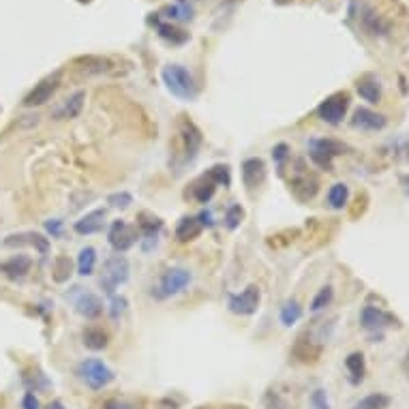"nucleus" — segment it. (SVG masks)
<instances>
[{
	"mask_svg": "<svg viewBox=\"0 0 409 409\" xmlns=\"http://www.w3.org/2000/svg\"><path fill=\"white\" fill-rule=\"evenodd\" d=\"M392 403V399L384 392H371L366 396H362L352 409H388Z\"/></svg>",
	"mask_w": 409,
	"mask_h": 409,
	"instance_id": "c85d7f7f",
	"label": "nucleus"
},
{
	"mask_svg": "<svg viewBox=\"0 0 409 409\" xmlns=\"http://www.w3.org/2000/svg\"><path fill=\"white\" fill-rule=\"evenodd\" d=\"M214 193H216V182H214L208 174H204V176L193 184V198H195L200 204H208V202L214 198Z\"/></svg>",
	"mask_w": 409,
	"mask_h": 409,
	"instance_id": "bb28decb",
	"label": "nucleus"
},
{
	"mask_svg": "<svg viewBox=\"0 0 409 409\" xmlns=\"http://www.w3.org/2000/svg\"><path fill=\"white\" fill-rule=\"evenodd\" d=\"M318 188H320L318 176L304 165L302 159H298L294 163V170H292V176H290V191H292V195L298 202H308V200L315 198Z\"/></svg>",
	"mask_w": 409,
	"mask_h": 409,
	"instance_id": "39448f33",
	"label": "nucleus"
},
{
	"mask_svg": "<svg viewBox=\"0 0 409 409\" xmlns=\"http://www.w3.org/2000/svg\"><path fill=\"white\" fill-rule=\"evenodd\" d=\"M348 110H350V94L348 92H334L318 105V118L324 120L326 124L336 127V124H341L343 118L348 116Z\"/></svg>",
	"mask_w": 409,
	"mask_h": 409,
	"instance_id": "6e6552de",
	"label": "nucleus"
},
{
	"mask_svg": "<svg viewBox=\"0 0 409 409\" xmlns=\"http://www.w3.org/2000/svg\"><path fill=\"white\" fill-rule=\"evenodd\" d=\"M306 146H308L311 161L315 163L320 170H326V172H332L336 156H341V154H345L350 150L343 142L332 140V137H313V140H308Z\"/></svg>",
	"mask_w": 409,
	"mask_h": 409,
	"instance_id": "f257e3e1",
	"label": "nucleus"
},
{
	"mask_svg": "<svg viewBox=\"0 0 409 409\" xmlns=\"http://www.w3.org/2000/svg\"><path fill=\"white\" fill-rule=\"evenodd\" d=\"M140 240V230L137 225H129L127 221H114L107 232V242L116 253H124L129 251L135 242Z\"/></svg>",
	"mask_w": 409,
	"mask_h": 409,
	"instance_id": "9b49d317",
	"label": "nucleus"
},
{
	"mask_svg": "<svg viewBox=\"0 0 409 409\" xmlns=\"http://www.w3.org/2000/svg\"><path fill=\"white\" fill-rule=\"evenodd\" d=\"M105 210H101V208H97V210H90L88 214H84L80 221H75V225H73V230H75V234H80V236H92V234H97V232H101L103 230V223H105Z\"/></svg>",
	"mask_w": 409,
	"mask_h": 409,
	"instance_id": "6ab92c4d",
	"label": "nucleus"
},
{
	"mask_svg": "<svg viewBox=\"0 0 409 409\" xmlns=\"http://www.w3.org/2000/svg\"><path fill=\"white\" fill-rule=\"evenodd\" d=\"M127 306H129V302H127V298H122V296H112V300H110V306H107V313H110V318L114 320V322H118L122 315H124V311H127Z\"/></svg>",
	"mask_w": 409,
	"mask_h": 409,
	"instance_id": "e433bc0d",
	"label": "nucleus"
},
{
	"mask_svg": "<svg viewBox=\"0 0 409 409\" xmlns=\"http://www.w3.org/2000/svg\"><path fill=\"white\" fill-rule=\"evenodd\" d=\"M204 232L198 216H182L176 225V240L178 242H191Z\"/></svg>",
	"mask_w": 409,
	"mask_h": 409,
	"instance_id": "5701e85b",
	"label": "nucleus"
},
{
	"mask_svg": "<svg viewBox=\"0 0 409 409\" xmlns=\"http://www.w3.org/2000/svg\"><path fill=\"white\" fill-rule=\"evenodd\" d=\"M50 409H67V407L62 405V401H52L50 403Z\"/></svg>",
	"mask_w": 409,
	"mask_h": 409,
	"instance_id": "09e8293b",
	"label": "nucleus"
},
{
	"mask_svg": "<svg viewBox=\"0 0 409 409\" xmlns=\"http://www.w3.org/2000/svg\"><path fill=\"white\" fill-rule=\"evenodd\" d=\"M161 77H163V84L168 86V90L174 94V97H178L182 101H193L198 97L195 80L182 65H168L161 71Z\"/></svg>",
	"mask_w": 409,
	"mask_h": 409,
	"instance_id": "f03ea898",
	"label": "nucleus"
},
{
	"mask_svg": "<svg viewBox=\"0 0 409 409\" xmlns=\"http://www.w3.org/2000/svg\"><path fill=\"white\" fill-rule=\"evenodd\" d=\"M352 127L354 129H360V131H371V133H377V131H384L388 127V118L380 112H373L369 107H358L352 116Z\"/></svg>",
	"mask_w": 409,
	"mask_h": 409,
	"instance_id": "ddd939ff",
	"label": "nucleus"
},
{
	"mask_svg": "<svg viewBox=\"0 0 409 409\" xmlns=\"http://www.w3.org/2000/svg\"><path fill=\"white\" fill-rule=\"evenodd\" d=\"M178 140H180V148H182L180 168H184L186 163H191L195 159L198 150L202 148V131L188 118H182L178 122Z\"/></svg>",
	"mask_w": 409,
	"mask_h": 409,
	"instance_id": "0eeeda50",
	"label": "nucleus"
},
{
	"mask_svg": "<svg viewBox=\"0 0 409 409\" xmlns=\"http://www.w3.org/2000/svg\"><path fill=\"white\" fill-rule=\"evenodd\" d=\"M311 407L313 409H332L330 407V401H328V394H326L324 388L313 390V394H311Z\"/></svg>",
	"mask_w": 409,
	"mask_h": 409,
	"instance_id": "ea45409f",
	"label": "nucleus"
},
{
	"mask_svg": "<svg viewBox=\"0 0 409 409\" xmlns=\"http://www.w3.org/2000/svg\"><path fill=\"white\" fill-rule=\"evenodd\" d=\"M156 30H159V37L165 39L172 45H182V43L188 41V35L182 33V30H178L176 26H172V24H159L156 26Z\"/></svg>",
	"mask_w": 409,
	"mask_h": 409,
	"instance_id": "2f4dec72",
	"label": "nucleus"
},
{
	"mask_svg": "<svg viewBox=\"0 0 409 409\" xmlns=\"http://www.w3.org/2000/svg\"><path fill=\"white\" fill-rule=\"evenodd\" d=\"M45 230H47V234H52V236H60V232H62V221H60V218H50V221H45Z\"/></svg>",
	"mask_w": 409,
	"mask_h": 409,
	"instance_id": "c03bdc74",
	"label": "nucleus"
},
{
	"mask_svg": "<svg viewBox=\"0 0 409 409\" xmlns=\"http://www.w3.org/2000/svg\"><path fill=\"white\" fill-rule=\"evenodd\" d=\"M322 348H324V343H322V341H315V339L311 336V332H306V334H302V336L296 339L292 354H294V358H296L298 362H302V364H313V362H318V360H320Z\"/></svg>",
	"mask_w": 409,
	"mask_h": 409,
	"instance_id": "4468645a",
	"label": "nucleus"
},
{
	"mask_svg": "<svg viewBox=\"0 0 409 409\" xmlns=\"http://www.w3.org/2000/svg\"><path fill=\"white\" fill-rule=\"evenodd\" d=\"M198 218H200L202 228H212V225H214V221H212V212H210V210L200 212V214H198Z\"/></svg>",
	"mask_w": 409,
	"mask_h": 409,
	"instance_id": "a18cd8bd",
	"label": "nucleus"
},
{
	"mask_svg": "<svg viewBox=\"0 0 409 409\" xmlns=\"http://www.w3.org/2000/svg\"><path fill=\"white\" fill-rule=\"evenodd\" d=\"M84 101H86V92L84 90L73 92L71 97H67L65 101H62L54 110L52 118L54 120H71V118H77L82 114V110H84Z\"/></svg>",
	"mask_w": 409,
	"mask_h": 409,
	"instance_id": "f3484780",
	"label": "nucleus"
},
{
	"mask_svg": "<svg viewBox=\"0 0 409 409\" xmlns=\"http://www.w3.org/2000/svg\"><path fill=\"white\" fill-rule=\"evenodd\" d=\"M332 300H334V290H332V285H324V288L315 294V298L311 300V311H313V313L324 311L326 306L332 304Z\"/></svg>",
	"mask_w": 409,
	"mask_h": 409,
	"instance_id": "473e14b6",
	"label": "nucleus"
},
{
	"mask_svg": "<svg viewBox=\"0 0 409 409\" xmlns=\"http://www.w3.org/2000/svg\"><path fill=\"white\" fill-rule=\"evenodd\" d=\"M242 218H244V208L240 204H232L228 210H225V228L228 230H238L240 223H242Z\"/></svg>",
	"mask_w": 409,
	"mask_h": 409,
	"instance_id": "c9c22d12",
	"label": "nucleus"
},
{
	"mask_svg": "<svg viewBox=\"0 0 409 409\" xmlns=\"http://www.w3.org/2000/svg\"><path fill=\"white\" fill-rule=\"evenodd\" d=\"M77 65H86L84 69L92 71V73H103L110 69V60L101 58V56H86V58H77Z\"/></svg>",
	"mask_w": 409,
	"mask_h": 409,
	"instance_id": "72a5a7b5",
	"label": "nucleus"
},
{
	"mask_svg": "<svg viewBox=\"0 0 409 409\" xmlns=\"http://www.w3.org/2000/svg\"><path fill=\"white\" fill-rule=\"evenodd\" d=\"M396 324H399V320L392 315V313H388V311H384V308H380V306H371V304H366V306L362 308V313H360V326H362L366 332L377 334V336H382V332H384L386 328H392V326H396Z\"/></svg>",
	"mask_w": 409,
	"mask_h": 409,
	"instance_id": "1a4fd4ad",
	"label": "nucleus"
},
{
	"mask_svg": "<svg viewBox=\"0 0 409 409\" xmlns=\"http://www.w3.org/2000/svg\"><path fill=\"white\" fill-rule=\"evenodd\" d=\"M80 3H90V0H80Z\"/></svg>",
	"mask_w": 409,
	"mask_h": 409,
	"instance_id": "8fccbe9b",
	"label": "nucleus"
},
{
	"mask_svg": "<svg viewBox=\"0 0 409 409\" xmlns=\"http://www.w3.org/2000/svg\"><path fill=\"white\" fill-rule=\"evenodd\" d=\"M129 272H131V266H129V260L127 258L120 255V253L118 255H112L110 260H105L103 270H101V278H99L101 290L107 296H114L116 290L129 281Z\"/></svg>",
	"mask_w": 409,
	"mask_h": 409,
	"instance_id": "20e7f679",
	"label": "nucleus"
},
{
	"mask_svg": "<svg viewBox=\"0 0 409 409\" xmlns=\"http://www.w3.org/2000/svg\"><path fill=\"white\" fill-rule=\"evenodd\" d=\"M356 90H358L360 97H362L366 103H371V105H375V103H380V101H382V84H380V80L373 77V75H362V77L356 82Z\"/></svg>",
	"mask_w": 409,
	"mask_h": 409,
	"instance_id": "412c9836",
	"label": "nucleus"
},
{
	"mask_svg": "<svg viewBox=\"0 0 409 409\" xmlns=\"http://www.w3.org/2000/svg\"><path fill=\"white\" fill-rule=\"evenodd\" d=\"M403 371H405V375H407V380H409V352H407L405 360H403Z\"/></svg>",
	"mask_w": 409,
	"mask_h": 409,
	"instance_id": "de8ad7c7",
	"label": "nucleus"
},
{
	"mask_svg": "<svg viewBox=\"0 0 409 409\" xmlns=\"http://www.w3.org/2000/svg\"><path fill=\"white\" fill-rule=\"evenodd\" d=\"M58 86H60V71H56V73L43 77L33 90H30V92L26 94L22 103H24L26 107H39V105H43V103H47V101L52 99V94L58 90Z\"/></svg>",
	"mask_w": 409,
	"mask_h": 409,
	"instance_id": "f8f14e48",
	"label": "nucleus"
},
{
	"mask_svg": "<svg viewBox=\"0 0 409 409\" xmlns=\"http://www.w3.org/2000/svg\"><path fill=\"white\" fill-rule=\"evenodd\" d=\"M94 266H97V251H94V246H84L77 255V274L90 276L94 272Z\"/></svg>",
	"mask_w": 409,
	"mask_h": 409,
	"instance_id": "c756f323",
	"label": "nucleus"
},
{
	"mask_svg": "<svg viewBox=\"0 0 409 409\" xmlns=\"http://www.w3.org/2000/svg\"><path fill=\"white\" fill-rule=\"evenodd\" d=\"M103 409H137V407L127 401H122V399H107Z\"/></svg>",
	"mask_w": 409,
	"mask_h": 409,
	"instance_id": "37998d69",
	"label": "nucleus"
},
{
	"mask_svg": "<svg viewBox=\"0 0 409 409\" xmlns=\"http://www.w3.org/2000/svg\"><path fill=\"white\" fill-rule=\"evenodd\" d=\"M262 302V290L258 285H246L240 294H230L228 308L234 315H253Z\"/></svg>",
	"mask_w": 409,
	"mask_h": 409,
	"instance_id": "9d476101",
	"label": "nucleus"
},
{
	"mask_svg": "<svg viewBox=\"0 0 409 409\" xmlns=\"http://www.w3.org/2000/svg\"><path fill=\"white\" fill-rule=\"evenodd\" d=\"M348 200H350V186L345 182H334L328 188V206L332 210L345 208V206H348Z\"/></svg>",
	"mask_w": 409,
	"mask_h": 409,
	"instance_id": "a878e982",
	"label": "nucleus"
},
{
	"mask_svg": "<svg viewBox=\"0 0 409 409\" xmlns=\"http://www.w3.org/2000/svg\"><path fill=\"white\" fill-rule=\"evenodd\" d=\"M290 146L285 144V142H281V144H276L274 148H272V159H274V163H276V168L283 172V165H285V161L290 159Z\"/></svg>",
	"mask_w": 409,
	"mask_h": 409,
	"instance_id": "58836bf2",
	"label": "nucleus"
},
{
	"mask_svg": "<svg viewBox=\"0 0 409 409\" xmlns=\"http://www.w3.org/2000/svg\"><path fill=\"white\" fill-rule=\"evenodd\" d=\"M191 272L186 268H170L163 272L161 281H159V288L152 290V296H156L159 300H165L170 296H176L180 292H184L188 288V283H191Z\"/></svg>",
	"mask_w": 409,
	"mask_h": 409,
	"instance_id": "423d86ee",
	"label": "nucleus"
},
{
	"mask_svg": "<svg viewBox=\"0 0 409 409\" xmlns=\"http://www.w3.org/2000/svg\"><path fill=\"white\" fill-rule=\"evenodd\" d=\"M302 318V306L298 304V300H285L278 311V320L285 328H292L294 324H298Z\"/></svg>",
	"mask_w": 409,
	"mask_h": 409,
	"instance_id": "393cba45",
	"label": "nucleus"
},
{
	"mask_svg": "<svg viewBox=\"0 0 409 409\" xmlns=\"http://www.w3.org/2000/svg\"><path fill=\"white\" fill-rule=\"evenodd\" d=\"M107 204L116 210H127L131 204H133V195L127 193V191H118V193H112L107 198Z\"/></svg>",
	"mask_w": 409,
	"mask_h": 409,
	"instance_id": "4c0bfd02",
	"label": "nucleus"
},
{
	"mask_svg": "<svg viewBox=\"0 0 409 409\" xmlns=\"http://www.w3.org/2000/svg\"><path fill=\"white\" fill-rule=\"evenodd\" d=\"M75 375L80 377V380L92 388V390H103L105 386H110L114 380H116V375L114 371L99 358H86L77 364L75 369Z\"/></svg>",
	"mask_w": 409,
	"mask_h": 409,
	"instance_id": "7ed1b4c3",
	"label": "nucleus"
},
{
	"mask_svg": "<svg viewBox=\"0 0 409 409\" xmlns=\"http://www.w3.org/2000/svg\"><path fill=\"white\" fill-rule=\"evenodd\" d=\"M22 409H39V399L33 390H28L22 396Z\"/></svg>",
	"mask_w": 409,
	"mask_h": 409,
	"instance_id": "79ce46f5",
	"label": "nucleus"
},
{
	"mask_svg": "<svg viewBox=\"0 0 409 409\" xmlns=\"http://www.w3.org/2000/svg\"><path fill=\"white\" fill-rule=\"evenodd\" d=\"M73 274V262L65 255H58L52 262V278L56 283H67Z\"/></svg>",
	"mask_w": 409,
	"mask_h": 409,
	"instance_id": "7c9ffc66",
	"label": "nucleus"
},
{
	"mask_svg": "<svg viewBox=\"0 0 409 409\" xmlns=\"http://www.w3.org/2000/svg\"><path fill=\"white\" fill-rule=\"evenodd\" d=\"M22 244L35 246L41 255L50 253V238H45L39 232H24V234H13V236L5 238V246H22Z\"/></svg>",
	"mask_w": 409,
	"mask_h": 409,
	"instance_id": "a211bd4d",
	"label": "nucleus"
},
{
	"mask_svg": "<svg viewBox=\"0 0 409 409\" xmlns=\"http://www.w3.org/2000/svg\"><path fill=\"white\" fill-rule=\"evenodd\" d=\"M30 268H33V260H30L28 255H13L7 262L0 264V272H3L11 281L24 278L30 272Z\"/></svg>",
	"mask_w": 409,
	"mask_h": 409,
	"instance_id": "aec40b11",
	"label": "nucleus"
},
{
	"mask_svg": "<svg viewBox=\"0 0 409 409\" xmlns=\"http://www.w3.org/2000/svg\"><path fill=\"white\" fill-rule=\"evenodd\" d=\"M206 174H208V176L216 182V186H230V184H232V174H230V168H228V165H223V163L212 165Z\"/></svg>",
	"mask_w": 409,
	"mask_h": 409,
	"instance_id": "f704fd0d",
	"label": "nucleus"
},
{
	"mask_svg": "<svg viewBox=\"0 0 409 409\" xmlns=\"http://www.w3.org/2000/svg\"><path fill=\"white\" fill-rule=\"evenodd\" d=\"M137 230L142 232V236H159V232L163 230V221L150 212H142L137 216Z\"/></svg>",
	"mask_w": 409,
	"mask_h": 409,
	"instance_id": "cd10ccee",
	"label": "nucleus"
},
{
	"mask_svg": "<svg viewBox=\"0 0 409 409\" xmlns=\"http://www.w3.org/2000/svg\"><path fill=\"white\" fill-rule=\"evenodd\" d=\"M401 186H403V193L409 198V174H403L401 176Z\"/></svg>",
	"mask_w": 409,
	"mask_h": 409,
	"instance_id": "49530a36",
	"label": "nucleus"
},
{
	"mask_svg": "<svg viewBox=\"0 0 409 409\" xmlns=\"http://www.w3.org/2000/svg\"><path fill=\"white\" fill-rule=\"evenodd\" d=\"M266 180V163L260 156H251V159L242 161V182L248 191H253Z\"/></svg>",
	"mask_w": 409,
	"mask_h": 409,
	"instance_id": "dca6fc26",
	"label": "nucleus"
},
{
	"mask_svg": "<svg viewBox=\"0 0 409 409\" xmlns=\"http://www.w3.org/2000/svg\"><path fill=\"white\" fill-rule=\"evenodd\" d=\"M264 403H266L268 409H288V403L283 401V399L278 396V392H274V390H268V392H266Z\"/></svg>",
	"mask_w": 409,
	"mask_h": 409,
	"instance_id": "a19ab883",
	"label": "nucleus"
},
{
	"mask_svg": "<svg viewBox=\"0 0 409 409\" xmlns=\"http://www.w3.org/2000/svg\"><path fill=\"white\" fill-rule=\"evenodd\" d=\"M345 369H348L350 375V384L360 386L364 375H366V362H364V354L362 352H352L348 358H345Z\"/></svg>",
	"mask_w": 409,
	"mask_h": 409,
	"instance_id": "b1692460",
	"label": "nucleus"
},
{
	"mask_svg": "<svg viewBox=\"0 0 409 409\" xmlns=\"http://www.w3.org/2000/svg\"><path fill=\"white\" fill-rule=\"evenodd\" d=\"M75 313L84 320H97L103 315V300L92 292H77V298L73 300Z\"/></svg>",
	"mask_w": 409,
	"mask_h": 409,
	"instance_id": "2eb2a0df",
	"label": "nucleus"
},
{
	"mask_svg": "<svg viewBox=\"0 0 409 409\" xmlns=\"http://www.w3.org/2000/svg\"><path fill=\"white\" fill-rule=\"evenodd\" d=\"M82 343L92 352H101V350L107 348L110 336H107V332L101 326H86L82 330Z\"/></svg>",
	"mask_w": 409,
	"mask_h": 409,
	"instance_id": "4be33fe9",
	"label": "nucleus"
}]
</instances>
